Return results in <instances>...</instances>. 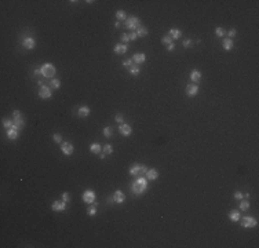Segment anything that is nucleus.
<instances>
[{"mask_svg": "<svg viewBox=\"0 0 259 248\" xmlns=\"http://www.w3.org/2000/svg\"><path fill=\"white\" fill-rule=\"evenodd\" d=\"M148 189V179L143 178V177H136V179L132 182L131 185V190L134 194L136 196H141L145 193V190Z\"/></svg>", "mask_w": 259, "mask_h": 248, "instance_id": "nucleus-1", "label": "nucleus"}, {"mask_svg": "<svg viewBox=\"0 0 259 248\" xmlns=\"http://www.w3.org/2000/svg\"><path fill=\"white\" fill-rule=\"evenodd\" d=\"M41 76H44V77L47 79H54L55 73H57V69H55V66L53 65V63H50V62H47V63H44V65H41Z\"/></svg>", "mask_w": 259, "mask_h": 248, "instance_id": "nucleus-2", "label": "nucleus"}, {"mask_svg": "<svg viewBox=\"0 0 259 248\" xmlns=\"http://www.w3.org/2000/svg\"><path fill=\"white\" fill-rule=\"evenodd\" d=\"M141 26V19L138 17H130L126 19V28L131 29V31H136Z\"/></svg>", "mask_w": 259, "mask_h": 248, "instance_id": "nucleus-3", "label": "nucleus"}, {"mask_svg": "<svg viewBox=\"0 0 259 248\" xmlns=\"http://www.w3.org/2000/svg\"><path fill=\"white\" fill-rule=\"evenodd\" d=\"M61 152L65 156H72L75 152V146L72 145L71 142H62L61 143Z\"/></svg>", "mask_w": 259, "mask_h": 248, "instance_id": "nucleus-4", "label": "nucleus"}, {"mask_svg": "<svg viewBox=\"0 0 259 248\" xmlns=\"http://www.w3.org/2000/svg\"><path fill=\"white\" fill-rule=\"evenodd\" d=\"M258 225V221L252 217H244L241 218V226L243 227H255Z\"/></svg>", "mask_w": 259, "mask_h": 248, "instance_id": "nucleus-5", "label": "nucleus"}, {"mask_svg": "<svg viewBox=\"0 0 259 248\" xmlns=\"http://www.w3.org/2000/svg\"><path fill=\"white\" fill-rule=\"evenodd\" d=\"M97 199V194H95L94 190H86L83 193V201L87 203V204H93Z\"/></svg>", "mask_w": 259, "mask_h": 248, "instance_id": "nucleus-6", "label": "nucleus"}, {"mask_svg": "<svg viewBox=\"0 0 259 248\" xmlns=\"http://www.w3.org/2000/svg\"><path fill=\"white\" fill-rule=\"evenodd\" d=\"M66 204L63 200H55L53 204H51V209L55 211V212H61V211H65L66 209Z\"/></svg>", "mask_w": 259, "mask_h": 248, "instance_id": "nucleus-7", "label": "nucleus"}, {"mask_svg": "<svg viewBox=\"0 0 259 248\" xmlns=\"http://www.w3.org/2000/svg\"><path fill=\"white\" fill-rule=\"evenodd\" d=\"M51 95H53V91H51V88L47 87V85H41L39 90V97L41 99H48V98H51Z\"/></svg>", "mask_w": 259, "mask_h": 248, "instance_id": "nucleus-8", "label": "nucleus"}, {"mask_svg": "<svg viewBox=\"0 0 259 248\" xmlns=\"http://www.w3.org/2000/svg\"><path fill=\"white\" fill-rule=\"evenodd\" d=\"M119 131H120V134L123 135V137H130L131 134H132V127L130 125V124H120V127H119Z\"/></svg>", "mask_w": 259, "mask_h": 248, "instance_id": "nucleus-9", "label": "nucleus"}, {"mask_svg": "<svg viewBox=\"0 0 259 248\" xmlns=\"http://www.w3.org/2000/svg\"><path fill=\"white\" fill-rule=\"evenodd\" d=\"M185 91H186V95L188 97H196L197 94H198V85L194 84V83L188 84L186 88H185Z\"/></svg>", "mask_w": 259, "mask_h": 248, "instance_id": "nucleus-10", "label": "nucleus"}, {"mask_svg": "<svg viewBox=\"0 0 259 248\" xmlns=\"http://www.w3.org/2000/svg\"><path fill=\"white\" fill-rule=\"evenodd\" d=\"M18 135H19V128L17 127L15 124H14L11 128H8V130H7V138H8V139L14 141V139L18 138Z\"/></svg>", "mask_w": 259, "mask_h": 248, "instance_id": "nucleus-11", "label": "nucleus"}, {"mask_svg": "<svg viewBox=\"0 0 259 248\" xmlns=\"http://www.w3.org/2000/svg\"><path fill=\"white\" fill-rule=\"evenodd\" d=\"M22 47H25L26 50H33L36 47V40L33 37H25L22 40Z\"/></svg>", "mask_w": 259, "mask_h": 248, "instance_id": "nucleus-12", "label": "nucleus"}, {"mask_svg": "<svg viewBox=\"0 0 259 248\" xmlns=\"http://www.w3.org/2000/svg\"><path fill=\"white\" fill-rule=\"evenodd\" d=\"M113 201L119 203V204H123V203L126 201V194L123 193L121 190H116L113 193Z\"/></svg>", "mask_w": 259, "mask_h": 248, "instance_id": "nucleus-13", "label": "nucleus"}, {"mask_svg": "<svg viewBox=\"0 0 259 248\" xmlns=\"http://www.w3.org/2000/svg\"><path fill=\"white\" fill-rule=\"evenodd\" d=\"M145 178L148 179V181H156L158 178V171L156 168H149V170L146 171V174H145Z\"/></svg>", "mask_w": 259, "mask_h": 248, "instance_id": "nucleus-14", "label": "nucleus"}, {"mask_svg": "<svg viewBox=\"0 0 259 248\" xmlns=\"http://www.w3.org/2000/svg\"><path fill=\"white\" fill-rule=\"evenodd\" d=\"M130 175L134 177V178L139 177V175H141V164H138V163L132 164V165L130 167Z\"/></svg>", "mask_w": 259, "mask_h": 248, "instance_id": "nucleus-15", "label": "nucleus"}, {"mask_svg": "<svg viewBox=\"0 0 259 248\" xmlns=\"http://www.w3.org/2000/svg\"><path fill=\"white\" fill-rule=\"evenodd\" d=\"M145 61H146V55L143 54V53H136V54L132 55V62L135 65H141Z\"/></svg>", "mask_w": 259, "mask_h": 248, "instance_id": "nucleus-16", "label": "nucleus"}, {"mask_svg": "<svg viewBox=\"0 0 259 248\" xmlns=\"http://www.w3.org/2000/svg\"><path fill=\"white\" fill-rule=\"evenodd\" d=\"M113 51H115V54H119V55H123L127 53V46L126 44H123V43H117L116 46L113 47Z\"/></svg>", "mask_w": 259, "mask_h": 248, "instance_id": "nucleus-17", "label": "nucleus"}, {"mask_svg": "<svg viewBox=\"0 0 259 248\" xmlns=\"http://www.w3.org/2000/svg\"><path fill=\"white\" fill-rule=\"evenodd\" d=\"M200 79H201V72H198V70H192L190 72V80L194 83V84H197L198 81H200Z\"/></svg>", "mask_w": 259, "mask_h": 248, "instance_id": "nucleus-18", "label": "nucleus"}, {"mask_svg": "<svg viewBox=\"0 0 259 248\" xmlns=\"http://www.w3.org/2000/svg\"><path fill=\"white\" fill-rule=\"evenodd\" d=\"M101 150H102V146H101L98 142H93V143L90 145V152L94 153V155H99Z\"/></svg>", "mask_w": 259, "mask_h": 248, "instance_id": "nucleus-19", "label": "nucleus"}, {"mask_svg": "<svg viewBox=\"0 0 259 248\" xmlns=\"http://www.w3.org/2000/svg\"><path fill=\"white\" fill-rule=\"evenodd\" d=\"M229 219H230L232 222H238V221H240V211H238V209L230 211V212H229Z\"/></svg>", "mask_w": 259, "mask_h": 248, "instance_id": "nucleus-20", "label": "nucleus"}, {"mask_svg": "<svg viewBox=\"0 0 259 248\" xmlns=\"http://www.w3.org/2000/svg\"><path fill=\"white\" fill-rule=\"evenodd\" d=\"M135 33H136V36L138 37H145V36H148V33H149V29L146 28V26H139L136 31H135Z\"/></svg>", "mask_w": 259, "mask_h": 248, "instance_id": "nucleus-21", "label": "nucleus"}, {"mask_svg": "<svg viewBox=\"0 0 259 248\" xmlns=\"http://www.w3.org/2000/svg\"><path fill=\"white\" fill-rule=\"evenodd\" d=\"M77 115L80 117L90 116V108H88V106H80V108L77 109Z\"/></svg>", "mask_w": 259, "mask_h": 248, "instance_id": "nucleus-22", "label": "nucleus"}, {"mask_svg": "<svg viewBox=\"0 0 259 248\" xmlns=\"http://www.w3.org/2000/svg\"><path fill=\"white\" fill-rule=\"evenodd\" d=\"M222 46H223V48H225L226 51H230V50L233 48V40L229 39V37L223 39V41H222Z\"/></svg>", "mask_w": 259, "mask_h": 248, "instance_id": "nucleus-23", "label": "nucleus"}, {"mask_svg": "<svg viewBox=\"0 0 259 248\" xmlns=\"http://www.w3.org/2000/svg\"><path fill=\"white\" fill-rule=\"evenodd\" d=\"M168 35L171 36V39L172 40H178L182 36V31H179V29H171Z\"/></svg>", "mask_w": 259, "mask_h": 248, "instance_id": "nucleus-24", "label": "nucleus"}, {"mask_svg": "<svg viewBox=\"0 0 259 248\" xmlns=\"http://www.w3.org/2000/svg\"><path fill=\"white\" fill-rule=\"evenodd\" d=\"M250 209V201L247 199L240 200V211H248Z\"/></svg>", "mask_w": 259, "mask_h": 248, "instance_id": "nucleus-25", "label": "nucleus"}, {"mask_svg": "<svg viewBox=\"0 0 259 248\" xmlns=\"http://www.w3.org/2000/svg\"><path fill=\"white\" fill-rule=\"evenodd\" d=\"M128 70H130V73H131L132 76H138V75L141 73V68H139V65H132Z\"/></svg>", "mask_w": 259, "mask_h": 248, "instance_id": "nucleus-26", "label": "nucleus"}, {"mask_svg": "<svg viewBox=\"0 0 259 248\" xmlns=\"http://www.w3.org/2000/svg\"><path fill=\"white\" fill-rule=\"evenodd\" d=\"M116 18H117V21H121V19H127V14L124 10H117L116 11Z\"/></svg>", "mask_w": 259, "mask_h": 248, "instance_id": "nucleus-27", "label": "nucleus"}, {"mask_svg": "<svg viewBox=\"0 0 259 248\" xmlns=\"http://www.w3.org/2000/svg\"><path fill=\"white\" fill-rule=\"evenodd\" d=\"M14 125V120H11V119H3V127L4 128H11Z\"/></svg>", "mask_w": 259, "mask_h": 248, "instance_id": "nucleus-28", "label": "nucleus"}, {"mask_svg": "<svg viewBox=\"0 0 259 248\" xmlns=\"http://www.w3.org/2000/svg\"><path fill=\"white\" fill-rule=\"evenodd\" d=\"M102 150H103V153H105V155H112V153H113V147H112V145H110V143L103 145Z\"/></svg>", "mask_w": 259, "mask_h": 248, "instance_id": "nucleus-29", "label": "nucleus"}, {"mask_svg": "<svg viewBox=\"0 0 259 248\" xmlns=\"http://www.w3.org/2000/svg\"><path fill=\"white\" fill-rule=\"evenodd\" d=\"M87 214L90 215V217H94V215H97V205H90L88 208H87Z\"/></svg>", "mask_w": 259, "mask_h": 248, "instance_id": "nucleus-30", "label": "nucleus"}, {"mask_svg": "<svg viewBox=\"0 0 259 248\" xmlns=\"http://www.w3.org/2000/svg\"><path fill=\"white\" fill-rule=\"evenodd\" d=\"M161 43H163V44H165V46H168V44L174 43V40L171 39V36H170V35H165L164 37L161 39Z\"/></svg>", "mask_w": 259, "mask_h": 248, "instance_id": "nucleus-31", "label": "nucleus"}, {"mask_svg": "<svg viewBox=\"0 0 259 248\" xmlns=\"http://www.w3.org/2000/svg\"><path fill=\"white\" fill-rule=\"evenodd\" d=\"M215 35H216L218 37H223V36H226V31H225L223 28H216V29H215Z\"/></svg>", "mask_w": 259, "mask_h": 248, "instance_id": "nucleus-32", "label": "nucleus"}, {"mask_svg": "<svg viewBox=\"0 0 259 248\" xmlns=\"http://www.w3.org/2000/svg\"><path fill=\"white\" fill-rule=\"evenodd\" d=\"M112 134H113V130H112L110 127H105V128H103V137L110 138V137H112Z\"/></svg>", "mask_w": 259, "mask_h": 248, "instance_id": "nucleus-33", "label": "nucleus"}, {"mask_svg": "<svg viewBox=\"0 0 259 248\" xmlns=\"http://www.w3.org/2000/svg\"><path fill=\"white\" fill-rule=\"evenodd\" d=\"M194 46V41L192 39H186V40H183V47L185 48H190V47H193Z\"/></svg>", "mask_w": 259, "mask_h": 248, "instance_id": "nucleus-34", "label": "nucleus"}, {"mask_svg": "<svg viewBox=\"0 0 259 248\" xmlns=\"http://www.w3.org/2000/svg\"><path fill=\"white\" fill-rule=\"evenodd\" d=\"M51 87H53V88H59V87H61V81H59V79H53V80H51Z\"/></svg>", "mask_w": 259, "mask_h": 248, "instance_id": "nucleus-35", "label": "nucleus"}, {"mask_svg": "<svg viewBox=\"0 0 259 248\" xmlns=\"http://www.w3.org/2000/svg\"><path fill=\"white\" fill-rule=\"evenodd\" d=\"M115 121L119 123V124H123V123H124V116H123L121 113H117V115L115 116Z\"/></svg>", "mask_w": 259, "mask_h": 248, "instance_id": "nucleus-36", "label": "nucleus"}, {"mask_svg": "<svg viewBox=\"0 0 259 248\" xmlns=\"http://www.w3.org/2000/svg\"><path fill=\"white\" fill-rule=\"evenodd\" d=\"M53 139H54V142H57V143H62V137H61V134H53Z\"/></svg>", "mask_w": 259, "mask_h": 248, "instance_id": "nucleus-37", "label": "nucleus"}, {"mask_svg": "<svg viewBox=\"0 0 259 248\" xmlns=\"http://www.w3.org/2000/svg\"><path fill=\"white\" fill-rule=\"evenodd\" d=\"M226 35L229 36V39H232L233 36H236V35H237V31H236L234 28H232V29H229V31L226 32Z\"/></svg>", "mask_w": 259, "mask_h": 248, "instance_id": "nucleus-38", "label": "nucleus"}, {"mask_svg": "<svg viewBox=\"0 0 259 248\" xmlns=\"http://www.w3.org/2000/svg\"><path fill=\"white\" fill-rule=\"evenodd\" d=\"M121 41H123V44L128 43V41H130V35H128V33H123V35H121Z\"/></svg>", "mask_w": 259, "mask_h": 248, "instance_id": "nucleus-39", "label": "nucleus"}, {"mask_svg": "<svg viewBox=\"0 0 259 248\" xmlns=\"http://www.w3.org/2000/svg\"><path fill=\"white\" fill-rule=\"evenodd\" d=\"M62 200L65 203H69V201H71V193H68V192L62 193Z\"/></svg>", "mask_w": 259, "mask_h": 248, "instance_id": "nucleus-40", "label": "nucleus"}, {"mask_svg": "<svg viewBox=\"0 0 259 248\" xmlns=\"http://www.w3.org/2000/svg\"><path fill=\"white\" fill-rule=\"evenodd\" d=\"M123 65H124L126 68L130 69V68L132 66V59H124V61H123Z\"/></svg>", "mask_w": 259, "mask_h": 248, "instance_id": "nucleus-41", "label": "nucleus"}, {"mask_svg": "<svg viewBox=\"0 0 259 248\" xmlns=\"http://www.w3.org/2000/svg\"><path fill=\"white\" fill-rule=\"evenodd\" d=\"M22 117V115H21V112L18 110V109H15L14 112H13V119H21Z\"/></svg>", "mask_w": 259, "mask_h": 248, "instance_id": "nucleus-42", "label": "nucleus"}, {"mask_svg": "<svg viewBox=\"0 0 259 248\" xmlns=\"http://www.w3.org/2000/svg\"><path fill=\"white\" fill-rule=\"evenodd\" d=\"M234 199H236V200H243V199H244L243 193H241V192H236V193H234Z\"/></svg>", "mask_w": 259, "mask_h": 248, "instance_id": "nucleus-43", "label": "nucleus"}, {"mask_svg": "<svg viewBox=\"0 0 259 248\" xmlns=\"http://www.w3.org/2000/svg\"><path fill=\"white\" fill-rule=\"evenodd\" d=\"M136 37H138V36H136V33H135V32H131V33H130V41L136 40Z\"/></svg>", "mask_w": 259, "mask_h": 248, "instance_id": "nucleus-44", "label": "nucleus"}, {"mask_svg": "<svg viewBox=\"0 0 259 248\" xmlns=\"http://www.w3.org/2000/svg\"><path fill=\"white\" fill-rule=\"evenodd\" d=\"M174 50H175V44H174V43H171V44H168V46H167V51H170V53H171V51H174Z\"/></svg>", "mask_w": 259, "mask_h": 248, "instance_id": "nucleus-45", "label": "nucleus"}, {"mask_svg": "<svg viewBox=\"0 0 259 248\" xmlns=\"http://www.w3.org/2000/svg\"><path fill=\"white\" fill-rule=\"evenodd\" d=\"M146 171H148V167L143 165V164H141V174H146Z\"/></svg>", "mask_w": 259, "mask_h": 248, "instance_id": "nucleus-46", "label": "nucleus"}, {"mask_svg": "<svg viewBox=\"0 0 259 248\" xmlns=\"http://www.w3.org/2000/svg\"><path fill=\"white\" fill-rule=\"evenodd\" d=\"M33 73H35L36 76H40V75H41V69H40V68H36V69L33 70Z\"/></svg>", "mask_w": 259, "mask_h": 248, "instance_id": "nucleus-47", "label": "nucleus"}, {"mask_svg": "<svg viewBox=\"0 0 259 248\" xmlns=\"http://www.w3.org/2000/svg\"><path fill=\"white\" fill-rule=\"evenodd\" d=\"M243 197H244V199H247V200H248V199L251 197V194H250V193H245V194H243Z\"/></svg>", "mask_w": 259, "mask_h": 248, "instance_id": "nucleus-48", "label": "nucleus"}, {"mask_svg": "<svg viewBox=\"0 0 259 248\" xmlns=\"http://www.w3.org/2000/svg\"><path fill=\"white\" fill-rule=\"evenodd\" d=\"M105 157H106V155H105V153H103V152H101V153H99V159H105Z\"/></svg>", "mask_w": 259, "mask_h": 248, "instance_id": "nucleus-49", "label": "nucleus"}, {"mask_svg": "<svg viewBox=\"0 0 259 248\" xmlns=\"http://www.w3.org/2000/svg\"><path fill=\"white\" fill-rule=\"evenodd\" d=\"M115 28H116V29H119V28H120V21H117V22L115 23Z\"/></svg>", "mask_w": 259, "mask_h": 248, "instance_id": "nucleus-50", "label": "nucleus"}, {"mask_svg": "<svg viewBox=\"0 0 259 248\" xmlns=\"http://www.w3.org/2000/svg\"><path fill=\"white\" fill-rule=\"evenodd\" d=\"M108 203H110V204H112V203H115V201H113V196H112V197H109V199H108Z\"/></svg>", "mask_w": 259, "mask_h": 248, "instance_id": "nucleus-51", "label": "nucleus"}]
</instances>
